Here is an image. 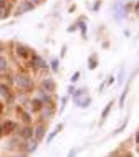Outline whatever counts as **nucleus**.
I'll return each mask as SVG.
<instances>
[{
    "label": "nucleus",
    "mask_w": 139,
    "mask_h": 157,
    "mask_svg": "<svg viewBox=\"0 0 139 157\" xmlns=\"http://www.w3.org/2000/svg\"><path fill=\"white\" fill-rule=\"evenodd\" d=\"M20 91L23 93H30L33 88H35V79H33V76L30 73H27V71H20V73L15 75V84Z\"/></svg>",
    "instance_id": "1"
},
{
    "label": "nucleus",
    "mask_w": 139,
    "mask_h": 157,
    "mask_svg": "<svg viewBox=\"0 0 139 157\" xmlns=\"http://www.w3.org/2000/svg\"><path fill=\"white\" fill-rule=\"evenodd\" d=\"M33 53H35V52H33L28 45H25V43L17 41V43L14 45V55H15V58L18 61H28Z\"/></svg>",
    "instance_id": "2"
},
{
    "label": "nucleus",
    "mask_w": 139,
    "mask_h": 157,
    "mask_svg": "<svg viewBox=\"0 0 139 157\" xmlns=\"http://www.w3.org/2000/svg\"><path fill=\"white\" fill-rule=\"evenodd\" d=\"M28 68L33 70L35 73H38V71H48L50 66H48V63H46L38 53H33L30 56V60H28Z\"/></svg>",
    "instance_id": "3"
},
{
    "label": "nucleus",
    "mask_w": 139,
    "mask_h": 157,
    "mask_svg": "<svg viewBox=\"0 0 139 157\" xmlns=\"http://www.w3.org/2000/svg\"><path fill=\"white\" fill-rule=\"evenodd\" d=\"M33 8H35V3H33L32 0H20V2H17L15 7H14V15L20 17V15L27 13V12H32Z\"/></svg>",
    "instance_id": "4"
},
{
    "label": "nucleus",
    "mask_w": 139,
    "mask_h": 157,
    "mask_svg": "<svg viewBox=\"0 0 139 157\" xmlns=\"http://www.w3.org/2000/svg\"><path fill=\"white\" fill-rule=\"evenodd\" d=\"M40 90L53 94L55 90H56V83H55V79L52 78V76H43V78L40 79Z\"/></svg>",
    "instance_id": "5"
},
{
    "label": "nucleus",
    "mask_w": 139,
    "mask_h": 157,
    "mask_svg": "<svg viewBox=\"0 0 139 157\" xmlns=\"http://www.w3.org/2000/svg\"><path fill=\"white\" fill-rule=\"evenodd\" d=\"M111 12H113V18H114L116 22H121V20L128 15V12L124 10V5L121 2H114V5L111 7Z\"/></svg>",
    "instance_id": "6"
},
{
    "label": "nucleus",
    "mask_w": 139,
    "mask_h": 157,
    "mask_svg": "<svg viewBox=\"0 0 139 157\" xmlns=\"http://www.w3.org/2000/svg\"><path fill=\"white\" fill-rule=\"evenodd\" d=\"M15 131H18V124H17L15 121L7 119V121L2 122V134L3 136H12Z\"/></svg>",
    "instance_id": "7"
},
{
    "label": "nucleus",
    "mask_w": 139,
    "mask_h": 157,
    "mask_svg": "<svg viewBox=\"0 0 139 157\" xmlns=\"http://www.w3.org/2000/svg\"><path fill=\"white\" fill-rule=\"evenodd\" d=\"M45 134H46V124H45V121H40L38 124L33 127V139H37L40 142L45 137Z\"/></svg>",
    "instance_id": "8"
},
{
    "label": "nucleus",
    "mask_w": 139,
    "mask_h": 157,
    "mask_svg": "<svg viewBox=\"0 0 139 157\" xmlns=\"http://www.w3.org/2000/svg\"><path fill=\"white\" fill-rule=\"evenodd\" d=\"M18 137L22 139V141H30V139H33V127L30 124H25L22 129L18 131Z\"/></svg>",
    "instance_id": "9"
},
{
    "label": "nucleus",
    "mask_w": 139,
    "mask_h": 157,
    "mask_svg": "<svg viewBox=\"0 0 139 157\" xmlns=\"http://www.w3.org/2000/svg\"><path fill=\"white\" fill-rule=\"evenodd\" d=\"M37 98L41 101L43 104H55V98L52 93H46V91H41L38 90V93H37Z\"/></svg>",
    "instance_id": "10"
},
{
    "label": "nucleus",
    "mask_w": 139,
    "mask_h": 157,
    "mask_svg": "<svg viewBox=\"0 0 139 157\" xmlns=\"http://www.w3.org/2000/svg\"><path fill=\"white\" fill-rule=\"evenodd\" d=\"M41 114H43V119H52V117L55 116V113H56V108H55V104H45L43 109L40 111Z\"/></svg>",
    "instance_id": "11"
},
{
    "label": "nucleus",
    "mask_w": 139,
    "mask_h": 157,
    "mask_svg": "<svg viewBox=\"0 0 139 157\" xmlns=\"http://www.w3.org/2000/svg\"><path fill=\"white\" fill-rule=\"evenodd\" d=\"M10 71V61H8V58L5 55H0V75H5Z\"/></svg>",
    "instance_id": "12"
},
{
    "label": "nucleus",
    "mask_w": 139,
    "mask_h": 157,
    "mask_svg": "<svg viewBox=\"0 0 139 157\" xmlns=\"http://www.w3.org/2000/svg\"><path fill=\"white\" fill-rule=\"evenodd\" d=\"M28 104H30V109H32V113H40L41 111V109H43V103H41V101L38 99V98H32V99H30V103H28Z\"/></svg>",
    "instance_id": "13"
},
{
    "label": "nucleus",
    "mask_w": 139,
    "mask_h": 157,
    "mask_svg": "<svg viewBox=\"0 0 139 157\" xmlns=\"http://www.w3.org/2000/svg\"><path fill=\"white\" fill-rule=\"evenodd\" d=\"M18 116H20V119L23 121V124H30L32 122V113L25 111V108H22V106L18 108Z\"/></svg>",
    "instance_id": "14"
},
{
    "label": "nucleus",
    "mask_w": 139,
    "mask_h": 157,
    "mask_svg": "<svg viewBox=\"0 0 139 157\" xmlns=\"http://www.w3.org/2000/svg\"><path fill=\"white\" fill-rule=\"evenodd\" d=\"M12 94V88L8 86L7 83H0V98H3V99H5L7 96H10Z\"/></svg>",
    "instance_id": "15"
},
{
    "label": "nucleus",
    "mask_w": 139,
    "mask_h": 157,
    "mask_svg": "<svg viewBox=\"0 0 139 157\" xmlns=\"http://www.w3.org/2000/svg\"><path fill=\"white\" fill-rule=\"evenodd\" d=\"M37 147H38V141H37V139H30V141H27V154L35 152Z\"/></svg>",
    "instance_id": "16"
},
{
    "label": "nucleus",
    "mask_w": 139,
    "mask_h": 157,
    "mask_svg": "<svg viewBox=\"0 0 139 157\" xmlns=\"http://www.w3.org/2000/svg\"><path fill=\"white\" fill-rule=\"evenodd\" d=\"M61 129H63V124H58L56 127H55V131H52V132H50V136H48V137H46V144H50V142H52L53 139L56 137V134L60 132Z\"/></svg>",
    "instance_id": "17"
},
{
    "label": "nucleus",
    "mask_w": 139,
    "mask_h": 157,
    "mask_svg": "<svg viewBox=\"0 0 139 157\" xmlns=\"http://www.w3.org/2000/svg\"><path fill=\"white\" fill-rule=\"evenodd\" d=\"M91 104V98H83V99H76V106L78 108H81V109H85V108H88V106Z\"/></svg>",
    "instance_id": "18"
},
{
    "label": "nucleus",
    "mask_w": 139,
    "mask_h": 157,
    "mask_svg": "<svg viewBox=\"0 0 139 157\" xmlns=\"http://www.w3.org/2000/svg\"><path fill=\"white\" fill-rule=\"evenodd\" d=\"M113 104H114V101H109V103L106 104V108L103 109V113H101V122H103V121H104V119H106V117H108V114H109V111H111Z\"/></svg>",
    "instance_id": "19"
},
{
    "label": "nucleus",
    "mask_w": 139,
    "mask_h": 157,
    "mask_svg": "<svg viewBox=\"0 0 139 157\" xmlns=\"http://www.w3.org/2000/svg\"><path fill=\"white\" fill-rule=\"evenodd\" d=\"M96 66H98V56H96V55H91L90 60H88V68H90V70H95Z\"/></svg>",
    "instance_id": "20"
},
{
    "label": "nucleus",
    "mask_w": 139,
    "mask_h": 157,
    "mask_svg": "<svg viewBox=\"0 0 139 157\" xmlns=\"http://www.w3.org/2000/svg\"><path fill=\"white\" fill-rule=\"evenodd\" d=\"M78 23H79V30H81V36L86 40V23H85V18H79Z\"/></svg>",
    "instance_id": "21"
},
{
    "label": "nucleus",
    "mask_w": 139,
    "mask_h": 157,
    "mask_svg": "<svg viewBox=\"0 0 139 157\" xmlns=\"http://www.w3.org/2000/svg\"><path fill=\"white\" fill-rule=\"evenodd\" d=\"M85 91H86V90H75V91H73V94H71V96H73V99L76 101V99H79V98H81L83 94H85Z\"/></svg>",
    "instance_id": "22"
},
{
    "label": "nucleus",
    "mask_w": 139,
    "mask_h": 157,
    "mask_svg": "<svg viewBox=\"0 0 139 157\" xmlns=\"http://www.w3.org/2000/svg\"><path fill=\"white\" fill-rule=\"evenodd\" d=\"M58 63H60V60H58V58H53V60H52V63H50V65H52L50 68H52V70L55 71V73H56V71L60 70V66H58Z\"/></svg>",
    "instance_id": "23"
},
{
    "label": "nucleus",
    "mask_w": 139,
    "mask_h": 157,
    "mask_svg": "<svg viewBox=\"0 0 139 157\" xmlns=\"http://www.w3.org/2000/svg\"><path fill=\"white\" fill-rule=\"evenodd\" d=\"M79 76H81V73H79V71H76V73H73L71 75V78H70V81H71V84H75L79 79Z\"/></svg>",
    "instance_id": "24"
},
{
    "label": "nucleus",
    "mask_w": 139,
    "mask_h": 157,
    "mask_svg": "<svg viewBox=\"0 0 139 157\" xmlns=\"http://www.w3.org/2000/svg\"><path fill=\"white\" fill-rule=\"evenodd\" d=\"M10 0H0V10H5V8L8 7V5H10Z\"/></svg>",
    "instance_id": "25"
},
{
    "label": "nucleus",
    "mask_w": 139,
    "mask_h": 157,
    "mask_svg": "<svg viewBox=\"0 0 139 157\" xmlns=\"http://www.w3.org/2000/svg\"><path fill=\"white\" fill-rule=\"evenodd\" d=\"M78 28H79V23H78V22H75L73 25H71V27H68V32H70V33H73V32H76Z\"/></svg>",
    "instance_id": "26"
},
{
    "label": "nucleus",
    "mask_w": 139,
    "mask_h": 157,
    "mask_svg": "<svg viewBox=\"0 0 139 157\" xmlns=\"http://www.w3.org/2000/svg\"><path fill=\"white\" fill-rule=\"evenodd\" d=\"M76 154H78V149H71V151L68 152V155H66V157H75Z\"/></svg>",
    "instance_id": "27"
},
{
    "label": "nucleus",
    "mask_w": 139,
    "mask_h": 157,
    "mask_svg": "<svg viewBox=\"0 0 139 157\" xmlns=\"http://www.w3.org/2000/svg\"><path fill=\"white\" fill-rule=\"evenodd\" d=\"M113 83H114V76H109V79L106 81V84H113Z\"/></svg>",
    "instance_id": "28"
},
{
    "label": "nucleus",
    "mask_w": 139,
    "mask_h": 157,
    "mask_svg": "<svg viewBox=\"0 0 139 157\" xmlns=\"http://www.w3.org/2000/svg\"><path fill=\"white\" fill-rule=\"evenodd\" d=\"M99 5H101V2H96V3H95V7H93V10L96 12V10H98V8H99Z\"/></svg>",
    "instance_id": "29"
},
{
    "label": "nucleus",
    "mask_w": 139,
    "mask_h": 157,
    "mask_svg": "<svg viewBox=\"0 0 139 157\" xmlns=\"http://www.w3.org/2000/svg\"><path fill=\"white\" fill-rule=\"evenodd\" d=\"M5 18V10H0V20Z\"/></svg>",
    "instance_id": "30"
},
{
    "label": "nucleus",
    "mask_w": 139,
    "mask_h": 157,
    "mask_svg": "<svg viewBox=\"0 0 139 157\" xmlns=\"http://www.w3.org/2000/svg\"><path fill=\"white\" fill-rule=\"evenodd\" d=\"M73 91H75V86H70L68 88V93H70V94H73Z\"/></svg>",
    "instance_id": "31"
},
{
    "label": "nucleus",
    "mask_w": 139,
    "mask_h": 157,
    "mask_svg": "<svg viewBox=\"0 0 139 157\" xmlns=\"http://www.w3.org/2000/svg\"><path fill=\"white\" fill-rule=\"evenodd\" d=\"M32 2L35 3V7H37V5H38V3H41V2H43V0H32Z\"/></svg>",
    "instance_id": "32"
},
{
    "label": "nucleus",
    "mask_w": 139,
    "mask_h": 157,
    "mask_svg": "<svg viewBox=\"0 0 139 157\" xmlns=\"http://www.w3.org/2000/svg\"><path fill=\"white\" fill-rule=\"evenodd\" d=\"M136 144H137V146H139V131H137V132H136Z\"/></svg>",
    "instance_id": "33"
},
{
    "label": "nucleus",
    "mask_w": 139,
    "mask_h": 157,
    "mask_svg": "<svg viewBox=\"0 0 139 157\" xmlns=\"http://www.w3.org/2000/svg\"><path fill=\"white\" fill-rule=\"evenodd\" d=\"M134 8H136V12H137V13H139V2L136 3V5H134Z\"/></svg>",
    "instance_id": "34"
},
{
    "label": "nucleus",
    "mask_w": 139,
    "mask_h": 157,
    "mask_svg": "<svg viewBox=\"0 0 139 157\" xmlns=\"http://www.w3.org/2000/svg\"><path fill=\"white\" fill-rule=\"evenodd\" d=\"M15 157H27V154H15Z\"/></svg>",
    "instance_id": "35"
},
{
    "label": "nucleus",
    "mask_w": 139,
    "mask_h": 157,
    "mask_svg": "<svg viewBox=\"0 0 139 157\" xmlns=\"http://www.w3.org/2000/svg\"><path fill=\"white\" fill-rule=\"evenodd\" d=\"M2 136H3L2 134V121H0V137H2Z\"/></svg>",
    "instance_id": "36"
},
{
    "label": "nucleus",
    "mask_w": 139,
    "mask_h": 157,
    "mask_svg": "<svg viewBox=\"0 0 139 157\" xmlns=\"http://www.w3.org/2000/svg\"><path fill=\"white\" fill-rule=\"evenodd\" d=\"M2 109H3V104H2V103H0V113H2Z\"/></svg>",
    "instance_id": "37"
},
{
    "label": "nucleus",
    "mask_w": 139,
    "mask_h": 157,
    "mask_svg": "<svg viewBox=\"0 0 139 157\" xmlns=\"http://www.w3.org/2000/svg\"><path fill=\"white\" fill-rule=\"evenodd\" d=\"M2 48H3V45H2V43H0V52H2Z\"/></svg>",
    "instance_id": "38"
},
{
    "label": "nucleus",
    "mask_w": 139,
    "mask_h": 157,
    "mask_svg": "<svg viewBox=\"0 0 139 157\" xmlns=\"http://www.w3.org/2000/svg\"><path fill=\"white\" fill-rule=\"evenodd\" d=\"M124 157H133V155H131V154H128V155H124Z\"/></svg>",
    "instance_id": "39"
},
{
    "label": "nucleus",
    "mask_w": 139,
    "mask_h": 157,
    "mask_svg": "<svg viewBox=\"0 0 139 157\" xmlns=\"http://www.w3.org/2000/svg\"><path fill=\"white\" fill-rule=\"evenodd\" d=\"M14 2H20V0H14Z\"/></svg>",
    "instance_id": "40"
},
{
    "label": "nucleus",
    "mask_w": 139,
    "mask_h": 157,
    "mask_svg": "<svg viewBox=\"0 0 139 157\" xmlns=\"http://www.w3.org/2000/svg\"><path fill=\"white\" fill-rule=\"evenodd\" d=\"M108 157H113V155H108Z\"/></svg>",
    "instance_id": "41"
}]
</instances>
